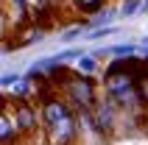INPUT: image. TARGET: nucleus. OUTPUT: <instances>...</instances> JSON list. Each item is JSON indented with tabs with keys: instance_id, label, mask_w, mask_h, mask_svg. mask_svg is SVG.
<instances>
[{
	"instance_id": "nucleus-3",
	"label": "nucleus",
	"mask_w": 148,
	"mask_h": 145,
	"mask_svg": "<svg viewBox=\"0 0 148 145\" xmlns=\"http://www.w3.org/2000/svg\"><path fill=\"white\" fill-rule=\"evenodd\" d=\"M0 142L3 145H17L23 142V134H20V129H17L14 123V114H11V109H3V114H0Z\"/></svg>"
},
{
	"instance_id": "nucleus-5",
	"label": "nucleus",
	"mask_w": 148,
	"mask_h": 145,
	"mask_svg": "<svg viewBox=\"0 0 148 145\" xmlns=\"http://www.w3.org/2000/svg\"><path fill=\"white\" fill-rule=\"evenodd\" d=\"M98 70V64H95V62H92V59H78V72H84V75H92V72Z\"/></svg>"
},
{
	"instance_id": "nucleus-2",
	"label": "nucleus",
	"mask_w": 148,
	"mask_h": 145,
	"mask_svg": "<svg viewBox=\"0 0 148 145\" xmlns=\"http://www.w3.org/2000/svg\"><path fill=\"white\" fill-rule=\"evenodd\" d=\"M59 92L73 103L75 112H81V114H92V109L98 106V87H95V81L78 70L67 72V78L62 81Z\"/></svg>"
},
{
	"instance_id": "nucleus-6",
	"label": "nucleus",
	"mask_w": 148,
	"mask_h": 145,
	"mask_svg": "<svg viewBox=\"0 0 148 145\" xmlns=\"http://www.w3.org/2000/svg\"><path fill=\"white\" fill-rule=\"evenodd\" d=\"M17 145H23V142H17Z\"/></svg>"
},
{
	"instance_id": "nucleus-4",
	"label": "nucleus",
	"mask_w": 148,
	"mask_h": 145,
	"mask_svg": "<svg viewBox=\"0 0 148 145\" xmlns=\"http://www.w3.org/2000/svg\"><path fill=\"white\" fill-rule=\"evenodd\" d=\"M103 6H106V0H70L73 14H84V17H90V14H95V11H101Z\"/></svg>"
},
{
	"instance_id": "nucleus-1",
	"label": "nucleus",
	"mask_w": 148,
	"mask_h": 145,
	"mask_svg": "<svg viewBox=\"0 0 148 145\" xmlns=\"http://www.w3.org/2000/svg\"><path fill=\"white\" fill-rule=\"evenodd\" d=\"M42 112V134L50 145H75L78 142V117L73 103L59 92H45L36 98Z\"/></svg>"
}]
</instances>
